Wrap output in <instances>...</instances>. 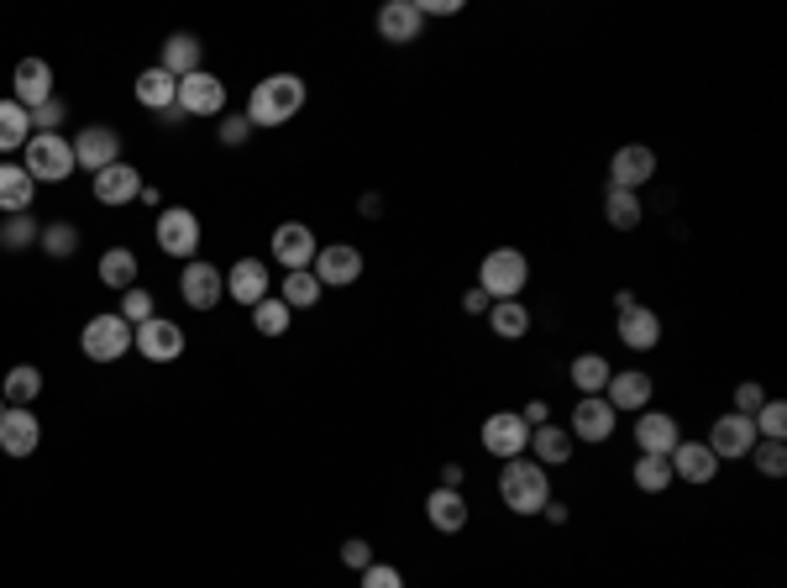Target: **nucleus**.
Segmentation results:
<instances>
[{"mask_svg":"<svg viewBox=\"0 0 787 588\" xmlns=\"http://www.w3.org/2000/svg\"><path fill=\"white\" fill-rule=\"evenodd\" d=\"M499 499H505L509 515H541L546 499H551V473L536 457H509L499 467Z\"/></svg>","mask_w":787,"mask_h":588,"instance_id":"1","label":"nucleus"},{"mask_svg":"<svg viewBox=\"0 0 787 588\" xmlns=\"http://www.w3.org/2000/svg\"><path fill=\"white\" fill-rule=\"evenodd\" d=\"M304 105V80L300 74H268L252 84V101H247V122L252 126H283L294 122Z\"/></svg>","mask_w":787,"mask_h":588,"instance_id":"2","label":"nucleus"},{"mask_svg":"<svg viewBox=\"0 0 787 588\" xmlns=\"http://www.w3.org/2000/svg\"><path fill=\"white\" fill-rule=\"evenodd\" d=\"M525 285H530V258H525L520 247H494L484 252V264H478V289H484L488 300H520Z\"/></svg>","mask_w":787,"mask_h":588,"instance_id":"3","label":"nucleus"},{"mask_svg":"<svg viewBox=\"0 0 787 588\" xmlns=\"http://www.w3.org/2000/svg\"><path fill=\"white\" fill-rule=\"evenodd\" d=\"M21 153H27V163H21V168H27L38 184H63L74 168H80V163H74V143H69V137H59V132H38V137L21 147Z\"/></svg>","mask_w":787,"mask_h":588,"instance_id":"4","label":"nucleus"},{"mask_svg":"<svg viewBox=\"0 0 787 588\" xmlns=\"http://www.w3.org/2000/svg\"><path fill=\"white\" fill-rule=\"evenodd\" d=\"M126 347H132V326L116 316V310H105V316H90L80 331V352L90 363H116L126 358Z\"/></svg>","mask_w":787,"mask_h":588,"instance_id":"5","label":"nucleus"},{"mask_svg":"<svg viewBox=\"0 0 787 588\" xmlns=\"http://www.w3.org/2000/svg\"><path fill=\"white\" fill-rule=\"evenodd\" d=\"M153 237H158V247L168 258H184V264H189V258L200 252V216L184 210V205H168V210H158Z\"/></svg>","mask_w":787,"mask_h":588,"instance_id":"6","label":"nucleus"},{"mask_svg":"<svg viewBox=\"0 0 787 588\" xmlns=\"http://www.w3.org/2000/svg\"><path fill=\"white\" fill-rule=\"evenodd\" d=\"M478 442H484L488 457L509 463V457H525V446H530V426L520 421V410H499V415H488L484 421Z\"/></svg>","mask_w":787,"mask_h":588,"instance_id":"7","label":"nucleus"},{"mask_svg":"<svg viewBox=\"0 0 787 588\" xmlns=\"http://www.w3.org/2000/svg\"><path fill=\"white\" fill-rule=\"evenodd\" d=\"M179 295L189 310H216L226 300V274L216 264H205V258H189L179 274Z\"/></svg>","mask_w":787,"mask_h":588,"instance_id":"8","label":"nucleus"},{"mask_svg":"<svg viewBox=\"0 0 787 588\" xmlns=\"http://www.w3.org/2000/svg\"><path fill=\"white\" fill-rule=\"evenodd\" d=\"M614 426H620V415H614V405H609L604 394H583V400L572 405V426H567V436L599 446V442L614 436Z\"/></svg>","mask_w":787,"mask_h":588,"instance_id":"9","label":"nucleus"},{"mask_svg":"<svg viewBox=\"0 0 787 588\" xmlns=\"http://www.w3.org/2000/svg\"><path fill=\"white\" fill-rule=\"evenodd\" d=\"M704 442L719 463H735V457H750V446L762 442V436H756V421H750V415H735V410H729V415H719V421L708 426Z\"/></svg>","mask_w":787,"mask_h":588,"instance_id":"10","label":"nucleus"},{"mask_svg":"<svg viewBox=\"0 0 787 588\" xmlns=\"http://www.w3.org/2000/svg\"><path fill=\"white\" fill-rule=\"evenodd\" d=\"M69 143H74V163L90 168V174H101V168H111V163H122V132H116V126H80Z\"/></svg>","mask_w":787,"mask_h":588,"instance_id":"11","label":"nucleus"},{"mask_svg":"<svg viewBox=\"0 0 787 588\" xmlns=\"http://www.w3.org/2000/svg\"><path fill=\"white\" fill-rule=\"evenodd\" d=\"M310 274L321 279V289H346L363 279V252L352 243H331L315 252V264H310Z\"/></svg>","mask_w":787,"mask_h":588,"instance_id":"12","label":"nucleus"},{"mask_svg":"<svg viewBox=\"0 0 787 588\" xmlns=\"http://www.w3.org/2000/svg\"><path fill=\"white\" fill-rule=\"evenodd\" d=\"M174 105H179L184 116H226V84L216 80L210 69H200V74L179 80V95H174Z\"/></svg>","mask_w":787,"mask_h":588,"instance_id":"13","label":"nucleus"},{"mask_svg":"<svg viewBox=\"0 0 787 588\" xmlns=\"http://www.w3.org/2000/svg\"><path fill=\"white\" fill-rule=\"evenodd\" d=\"M651 174H656V153L646 143L614 147V158H609V189H635L641 195V184H651Z\"/></svg>","mask_w":787,"mask_h":588,"instance_id":"14","label":"nucleus"},{"mask_svg":"<svg viewBox=\"0 0 787 588\" xmlns=\"http://www.w3.org/2000/svg\"><path fill=\"white\" fill-rule=\"evenodd\" d=\"M42 442V421L32 415V405H6L0 415V452L6 457H32Z\"/></svg>","mask_w":787,"mask_h":588,"instance_id":"15","label":"nucleus"},{"mask_svg":"<svg viewBox=\"0 0 787 588\" xmlns=\"http://www.w3.org/2000/svg\"><path fill=\"white\" fill-rule=\"evenodd\" d=\"M132 347H137L147 363H174V358H184V331L174 321L153 316V321H142L132 331Z\"/></svg>","mask_w":787,"mask_h":588,"instance_id":"16","label":"nucleus"},{"mask_svg":"<svg viewBox=\"0 0 787 588\" xmlns=\"http://www.w3.org/2000/svg\"><path fill=\"white\" fill-rule=\"evenodd\" d=\"M651 394H656V384H651V373H641V368L609 373L604 400L614 405V415H641V410H651Z\"/></svg>","mask_w":787,"mask_h":588,"instance_id":"17","label":"nucleus"},{"mask_svg":"<svg viewBox=\"0 0 787 588\" xmlns=\"http://www.w3.org/2000/svg\"><path fill=\"white\" fill-rule=\"evenodd\" d=\"M315 252H321V243H315V231L304 221H283L279 231H273V258H279L289 274H300V268L315 264Z\"/></svg>","mask_w":787,"mask_h":588,"instance_id":"18","label":"nucleus"},{"mask_svg":"<svg viewBox=\"0 0 787 588\" xmlns=\"http://www.w3.org/2000/svg\"><path fill=\"white\" fill-rule=\"evenodd\" d=\"M666 463H672V478H683V484H693V488L714 484V473H719V457L708 452V442H677Z\"/></svg>","mask_w":787,"mask_h":588,"instance_id":"19","label":"nucleus"},{"mask_svg":"<svg viewBox=\"0 0 787 588\" xmlns=\"http://www.w3.org/2000/svg\"><path fill=\"white\" fill-rule=\"evenodd\" d=\"M683 442V431L677 421L666 415V410H641V421H635V446H641V457H672V446Z\"/></svg>","mask_w":787,"mask_h":588,"instance_id":"20","label":"nucleus"},{"mask_svg":"<svg viewBox=\"0 0 787 588\" xmlns=\"http://www.w3.org/2000/svg\"><path fill=\"white\" fill-rule=\"evenodd\" d=\"M11 101L27 105V111H38V105L53 101V69L42 59H21L17 74H11Z\"/></svg>","mask_w":787,"mask_h":588,"instance_id":"21","label":"nucleus"},{"mask_svg":"<svg viewBox=\"0 0 787 588\" xmlns=\"http://www.w3.org/2000/svg\"><path fill=\"white\" fill-rule=\"evenodd\" d=\"M425 32V17L415 0H389L384 11H379V38L394 42V48H404V42H421Z\"/></svg>","mask_w":787,"mask_h":588,"instance_id":"22","label":"nucleus"},{"mask_svg":"<svg viewBox=\"0 0 787 588\" xmlns=\"http://www.w3.org/2000/svg\"><path fill=\"white\" fill-rule=\"evenodd\" d=\"M614 337L630 352H651V347L662 342V316L646 310V305H630V310H620V321H614Z\"/></svg>","mask_w":787,"mask_h":588,"instance_id":"23","label":"nucleus"},{"mask_svg":"<svg viewBox=\"0 0 787 588\" xmlns=\"http://www.w3.org/2000/svg\"><path fill=\"white\" fill-rule=\"evenodd\" d=\"M90 189H95V200L101 205H116V210H122V205H132L142 195V174L122 158V163H111V168H101Z\"/></svg>","mask_w":787,"mask_h":588,"instance_id":"24","label":"nucleus"},{"mask_svg":"<svg viewBox=\"0 0 787 588\" xmlns=\"http://www.w3.org/2000/svg\"><path fill=\"white\" fill-rule=\"evenodd\" d=\"M226 300L247 305V310L258 300H268V264L262 258H242V264L226 268Z\"/></svg>","mask_w":787,"mask_h":588,"instance_id":"25","label":"nucleus"},{"mask_svg":"<svg viewBox=\"0 0 787 588\" xmlns=\"http://www.w3.org/2000/svg\"><path fill=\"white\" fill-rule=\"evenodd\" d=\"M163 74H174V80H189V74H200L205 69V48L195 32H174V38L163 42V59H158Z\"/></svg>","mask_w":787,"mask_h":588,"instance_id":"26","label":"nucleus"},{"mask_svg":"<svg viewBox=\"0 0 787 588\" xmlns=\"http://www.w3.org/2000/svg\"><path fill=\"white\" fill-rule=\"evenodd\" d=\"M425 520H431V530H442V536H457V530L467 526L463 488H431V499H425Z\"/></svg>","mask_w":787,"mask_h":588,"instance_id":"27","label":"nucleus"},{"mask_svg":"<svg viewBox=\"0 0 787 588\" xmlns=\"http://www.w3.org/2000/svg\"><path fill=\"white\" fill-rule=\"evenodd\" d=\"M572 446H578V442L567 436V426H551V421H546V426L530 431V446H525V452H530V457H536V463L551 473V467L572 463Z\"/></svg>","mask_w":787,"mask_h":588,"instance_id":"28","label":"nucleus"},{"mask_svg":"<svg viewBox=\"0 0 787 588\" xmlns=\"http://www.w3.org/2000/svg\"><path fill=\"white\" fill-rule=\"evenodd\" d=\"M32 195H38V179L21 163H0V210L21 216V210H32Z\"/></svg>","mask_w":787,"mask_h":588,"instance_id":"29","label":"nucleus"},{"mask_svg":"<svg viewBox=\"0 0 787 588\" xmlns=\"http://www.w3.org/2000/svg\"><path fill=\"white\" fill-rule=\"evenodd\" d=\"M609 373H614V368H609L604 352H578V358L567 363V379H572V389H578V400H583V394H604Z\"/></svg>","mask_w":787,"mask_h":588,"instance_id":"30","label":"nucleus"},{"mask_svg":"<svg viewBox=\"0 0 787 588\" xmlns=\"http://www.w3.org/2000/svg\"><path fill=\"white\" fill-rule=\"evenodd\" d=\"M132 90H137V101L147 105V111H168V105H174V95H179V80H174V74H163L158 63H153V69H142V74H137V84H132Z\"/></svg>","mask_w":787,"mask_h":588,"instance_id":"31","label":"nucleus"},{"mask_svg":"<svg viewBox=\"0 0 787 588\" xmlns=\"http://www.w3.org/2000/svg\"><path fill=\"white\" fill-rule=\"evenodd\" d=\"M101 285L116 289V295H126V289L137 285V252L132 247H111V252H101Z\"/></svg>","mask_w":787,"mask_h":588,"instance_id":"32","label":"nucleus"},{"mask_svg":"<svg viewBox=\"0 0 787 588\" xmlns=\"http://www.w3.org/2000/svg\"><path fill=\"white\" fill-rule=\"evenodd\" d=\"M641 216H646V205H641L635 189H604V221L614 226V231H635Z\"/></svg>","mask_w":787,"mask_h":588,"instance_id":"33","label":"nucleus"},{"mask_svg":"<svg viewBox=\"0 0 787 588\" xmlns=\"http://www.w3.org/2000/svg\"><path fill=\"white\" fill-rule=\"evenodd\" d=\"M32 143V111L17 101H0V153H17Z\"/></svg>","mask_w":787,"mask_h":588,"instance_id":"34","label":"nucleus"},{"mask_svg":"<svg viewBox=\"0 0 787 588\" xmlns=\"http://www.w3.org/2000/svg\"><path fill=\"white\" fill-rule=\"evenodd\" d=\"M38 394H42V368H32V363H17L0 379V400L6 405H32Z\"/></svg>","mask_w":787,"mask_h":588,"instance_id":"35","label":"nucleus"},{"mask_svg":"<svg viewBox=\"0 0 787 588\" xmlns=\"http://www.w3.org/2000/svg\"><path fill=\"white\" fill-rule=\"evenodd\" d=\"M42 243V226L32 210H21V216H6L0 221V252H27V247Z\"/></svg>","mask_w":787,"mask_h":588,"instance_id":"36","label":"nucleus"},{"mask_svg":"<svg viewBox=\"0 0 787 588\" xmlns=\"http://www.w3.org/2000/svg\"><path fill=\"white\" fill-rule=\"evenodd\" d=\"M488 326H494V337L520 342L525 331H530V310L520 300H499V305H488Z\"/></svg>","mask_w":787,"mask_h":588,"instance_id":"37","label":"nucleus"},{"mask_svg":"<svg viewBox=\"0 0 787 588\" xmlns=\"http://www.w3.org/2000/svg\"><path fill=\"white\" fill-rule=\"evenodd\" d=\"M279 300L289 305V310H310V305L321 300V279L310 274V268H300V274H283V289Z\"/></svg>","mask_w":787,"mask_h":588,"instance_id":"38","label":"nucleus"},{"mask_svg":"<svg viewBox=\"0 0 787 588\" xmlns=\"http://www.w3.org/2000/svg\"><path fill=\"white\" fill-rule=\"evenodd\" d=\"M42 252H48V258H59V264H63V258H74V252H80V226H74V221H48V226H42Z\"/></svg>","mask_w":787,"mask_h":588,"instance_id":"39","label":"nucleus"},{"mask_svg":"<svg viewBox=\"0 0 787 588\" xmlns=\"http://www.w3.org/2000/svg\"><path fill=\"white\" fill-rule=\"evenodd\" d=\"M289 316H294V310H289L279 295H268V300L252 305V326H258V337H283V331H289Z\"/></svg>","mask_w":787,"mask_h":588,"instance_id":"40","label":"nucleus"},{"mask_svg":"<svg viewBox=\"0 0 787 588\" xmlns=\"http://www.w3.org/2000/svg\"><path fill=\"white\" fill-rule=\"evenodd\" d=\"M630 478H635L641 494H666L672 488V463L666 457H641V463L630 467Z\"/></svg>","mask_w":787,"mask_h":588,"instance_id":"41","label":"nucleus"},{"mask_svg":"<svg viewBox=\"0 0 787 588\" xmlns=\"http://www.w3.org/2000/svg\"><path fill=\"white\" fill-rule=\"evenodd\" d=\"M750 421H756V436H762V442H787V405L783 400H767Z\"/></svg>","mask_w":787,"mask_h":588,"instance_id":"42","label":"nucleus"},{"mask_svg":"<svg viewBox=\"0 0 787 588\" xmlns=\"http://www.w3.org/2000/svg\"><path fill=\"white\" fill-rule=\"evenodd\" d=\"M116 316H122V321L132 326V331H137L142 321H153V316H158V300H153L147 289H137V285H132V289L122 295V310H116Z\"/></svg>","mask_w":787,"mask_h":588,"instance_id":"43","label":"nucleus"},{"mask_svg":"<svg viewBox=\"0 0 787 588\" xmlns=\"http://www.w3.org/2000/svg\"><path fill=\"white\" fill-rule=\"evenodd\" d=\"M750 457H756V473H767V478H787V442H756L750 446Z\"/></svg>","mask_w":787,"mask_h":588,"instance_id":"44","label":"nucleus"},{"mask_svg":"<svg viewBox=\"0 0 787 588\" xmlns=\"http://www.w3.org/2000/svg\"><path fill=\"white\" fill-rule=\"evenodd\" d=\"M767 405V389L746 379V384H735V415H756V410Z\"/></svg>","mask_w":787,"mask_h":588,"instance_id":"45","label":"nucleus"},{"mask_svg":"<svg viewBox=\"0 0 787 588\" xmlns=\"http://www.w3.org/2000/svg\"><path fill=\"white\" fill-rule=\"evenodd\" d=\"M363 588H404V572L389 568V563H373V568H363Z\"/></svg>","mask_w":787,"mask_h":588,"instance_id":"46","label":"nucleus"},{"mask_svg":"<svg viewBox=\"0 0 787 588\" xmlns=\"http://www.w3.org/2000/svg\"><path fill=\"white\" fill-rule=\"evenodd\" d=\"M63 116H69V111H63L59 95H53L48 105H38V111H32V137H38V132H53V126L63 122Z\"/></svg>","mask_w":787,"mask_h":588,"instance_id":"47","label":"nucleus"},{"mask_svg":"<svg viewBox=\"0 0 787 588\" xmlns=\"http://www.w3.org/2000/svg\"><path fill=\"white\" fill-rule=\"evenodd\" d=\"M342 563H346V568H358V572H363V568H373L379 557H373V547H367L363 536H352V541L342 547Z\"/></svg>","mask_w":787,"mask_h":588,"instance_id":"48","label":"nucleus"},{"mask_svg":"<svg viewBox=\"0 0 787 588\" xmlns=\"http://www.w3.org/2000/svg\"><path fill=\"white\" fill-rule=\"evenodd\" d=\"M247 137H252V122H247V116H221V143L226 147H242Z\"/></svg>","mask_w":787,"mask_h":588,"instance_id":"49","label":"nucleus"},{"mask_svg":"<svg viewBox=\"0 0 787 588\" xmlns=\"http://www.w3.org/2000/svg\"><path fill=\"white\" fill-rule=\"evenodd\" d=\"M421 6V17H457L463 11V0H415Z\"/></svg>","mask_w":787,"mask_h":588,"instance_id":"50","label":"nucleus"},{"mask_svg":"<svg viewBox=\"0 0 787 588\" xmlns=\"http://www.w3.org/2000/svg\"><path fill=\"white\" fill-rule=\"evenodd\" d=\"M520 421H525L530 431H536V426H546V421H551V405H546V400H530V405L520 410Z\"/></svg>","mask_w":787,"mask_h":588,"instance_id":"51","label":"nucleus"},{"mask_svg":"<svg viewBox=\"0 0 787 588\" xmlns=\"http://www.w3.org/2000/svg\"><path fill=\"white\" fill-rule=\"evenodd\" d=\"M488 305H494V300H488V295H484L478 285H473V289L463 295V310H467V316H488Z\"/></svg>","mask_w":787,"mask_h":588,"instance_id":"52","label":"nucleus"},{"mask_svg":"<svg viewBox=\"0 0 787 588\" xmlns=\"http://www.w3.org/2000/svg\"><path fill=\"white\" fill-rule=\"evenodd\" d=\"M546 520H551V526H567V505L562 499H557V494H551V499H546V509H541Z\"/></svg>","mask_w":787,"mask_h":588,"instance_id":"53","label":"nucleus"},{"mask_svg":"<svg viewBox=\"0 0 787 588\" xmlns=\"http://www.w3.org/2000/svg\"><path fill=\"white\" fill-rule=\"evenodd\" d=\"M463 478H467L463 463H446V467H442V488H463Z\"/></svg>","mask_w":787,"mask_h":588,"instance_id":"54","label":"nucleus"},{"mask_svg":"<svg viewBox=\"0 0 787 588\" xmlns=\"http://www.w3.org/2000/svg\"><path fill=\"white\" fill-rule=\"evenodd\" d=\"M363 216L367 221H379V216H384V200H379V195H363Z\"/></svg>","mask_w":787,"mask_h":588,"instance_id":"55","label":"nucleus"},{"mask_svg":"<svg viewBox=\"0 0 787 588\" xmlns=\"http://www.w3.org/2000/svg\"><path fill=\"white\" fill-rule=\"evenodd\" d=\"M158 122H163V126H179L184 111H179V105H168V111H158Z\"/></svg>","mask_w":787,"mask_h":588,"instance_id":"56","label":"nucleus"},{"mask_svg":"<svg viewBox=\"0 0 787 588\" xmlns=\"http://www.w3.org/2000/svg\"><path fill=\"white\" fill-rule=\"evenodd\" d=\"M630 305H641V300H635L630 289H620V295H614V316H620V310H630Z\"/></svg>","mask_w":787,"mask_h":588,"instance_id":"57","label":"nucleus"},{"mask_svg":"<svg viewBox=\"0 0 787 588\" xmlns=\"http://www.w3.org/2000/svg\"><path fill=\"white\" fill-rule=\"evenodd\" d=\"M0 415H6V400H0Z\"/></svg>","mask_w":787,"mask_h":588,"instance_id":"58","label":"nucleus"}]
</instances>
